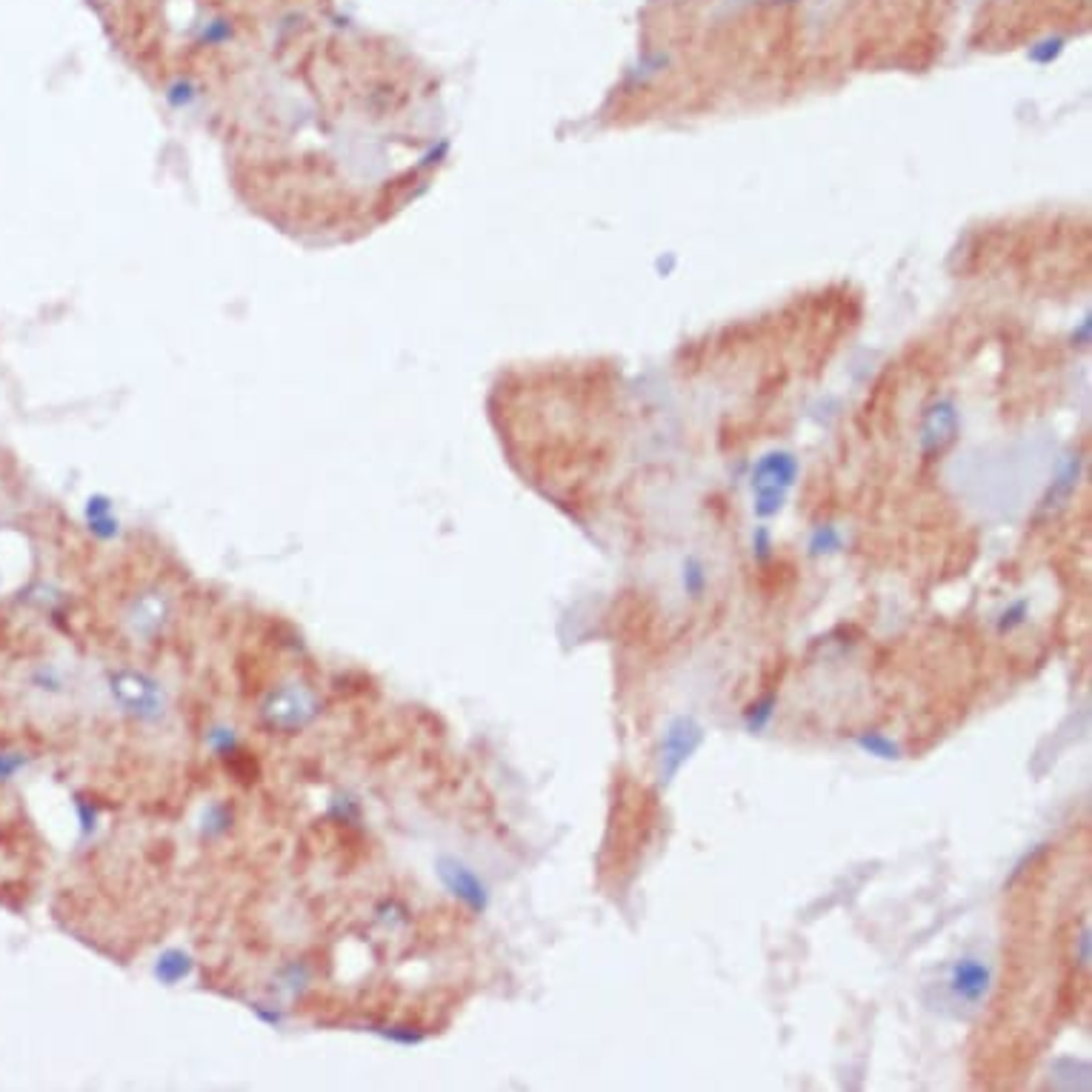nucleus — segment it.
<instances>
[{"instance_id":"nucleus-11","label":"nucleus","mask_w":1092,"mask_h":1092,"mask_svg":"<svg viewBox=\"0 0 1092 1092\" xmlns=\"http://www.w3.org/2000/svg\"><path fill=\"white\" fill-rule=\"evenodd\" d=\"M753 546H755V558H758V560H767V558H770V533H767L763 526L755 529Z\"/></svg>"},{"instance_id":"nucleus-12","label":"nucleus","mask_w":1092,"mask_h":1092,"mask_svg":"<svg viewBox=\"0 0 1092 1092\" xmlns=\"http://www.w3.org/2000/svg\"><path fill=\"white\" fill-rule=\"evenodd\" d=\"M1075 958H1079V964L1087 970L1089 958H1092V956H1089V927H1084V929L1079 932V956H1075Z\"/></svg>"},{"instance_id":"nucleus-3","label":"nucleus","mask_w":1092,"mask_h":1092,"mask_svg":"<svg viewBox=\"0 0 1092 1092\" xmlns=\"http://www.w3.org/2000/svg\"><path fill=\"white\" fill-rule=\"evenodd\" d=\"M992 966L978 956H961L947 966L944 987L958 1007H981L992 992Z\"/></svg>"},{"instance_id":"nucleus-1","label":"nucleus","mask_w":1092,"mask_h":1092,"mask_svg":"<svg viewBox=\"0 0 1092 1092\" xmlns=\"http://www.w3.org/2000/svg\"><path fill=\"white\" fill-rule=\"evenodd\" d=\"M707 729L695 715H675L673 721L664 727V735L658 741V753H655V763H658V784L669 787L681 775V770L692 761V755L704 746Z\"/></svg>"},{"instance_id":"nucleus-9","label":"nucleus","mask_w":1092,"mask_h":1092,"mask_svg":"<svg viewBox=\"0 0 1092 1092\" xmlns=\"http://www.w3.org/2000/svg\"><path fill=\"white\" fill-rule=\"evenodd\" d=\"M681 586H683V592H686V595H690L692 601H698V598L707 592V569H704V564H700L695 555H690V558L683 560Z\"/></svg>"},{"instance_id":"nucleus-10","label":"nucleus","mask_w":1092,"mask_h":1092,"mask_svg":"<svg viewBox=\"0 0 1092 1092\" xmlns=\"http://www.w3.org/2000/svg\"><path fill=\"white\" fill-rule=\"evenodd\" d=\"M841 546H844V538H841L835 526H818L815 533L809 535V555H815V558L835 555V552H841Z\"/></svg>"},{"instance_id":"nucleus-2","label":"nucleus","mask_w":1092,"mask_h":1092,"mask_svg":"<svg viewBox=\"0 0 1092 1092\" xmlns=\"http://www.w3.org/2000/svg\"><path fill=\"white\" fill-rule=\"evenodd\" d=\"M798 478V461L789 452H770L755 463L753 472V492H755V512L758 518H772L784 509L787 495Z\"/></svg>"},{"instance_id":"nucleus-4","label":"nucleus","mask_w":1092,"mask_h":1092,"mask_svg":"<svg viewBox=\"0 0 1092 1092\" xmlns=\"http://www.w3.org/2000/svg\"><path fill=\"white\" fill-rule=\"evenodd\" d=\"M444 878L452 886V893H455L458 898H463L472 910L487 907V889H483V884L466 867H461L458 861H446L444 864Z\"/></svg>"},{"instance_id":"nucleus-5","label":"nucleus","mask_w":1092,"mask_h":1092,"mask_svg":"<svg viewBox=\"0 0 1092 1092\" xmlns=\"http://www.w3.org/2000/svg\"><path fill=\"white\" fill-rule=\"evenodd\" d=\"M852 741H855V746H858V750H861L864 755L876 758V761H886V763H893V761H901V758H903L901 744H898L895 738L884 735V732H878V729H864V732H858V735H855Z\"/></svg>"},{"instance_id":"nucleus-8","label":"nucleus","mask_w":1092,"mask_h":1092,"mask_svg":"<svg viewBox=\"0 0 1092 1092\" xmlns=\"http://www.w3.org/2000/svg\"><path fill=\"white\" fill-rule=\"evenodd\" d=\"M1026 621H1029V598H1016V601H1009L1001 612H998L995 632L998 635H1009V632L1021 630Z\"/></svg>"},{"instance_id":"nucleus-6","label":"nucleus","mask_w":1092,"mask_h":1092,"mask_svg":"<svg viewBox=\"0 0 1092 1092\" xmlns=\"http://www.w3.org/2000/svg\"><path fill=\"white\" fill-rule=\"evenodd\" d=\"M775 712H778V695L775 692L761 695L744 709V715H741L744 729L750 732V735H761V732L770 729V724L775 721Z\"/></svg>"},{"instance_id":"nucleus-7","label":"nucleus","mask_w":1092,"mask_h":1092,"mask_svg":"<svg viewBox=\"0 0 1092 1092\" xmlns=\"http://www.w3.org/2000/svg\"><path fill=\"white\" fill-rule=\"evenodd\" d=\"M938 415H932V427L924 429V449H941L947 441H953V432H956V418L949 415V410H935Z\"/></svg>"}]
</instances>
